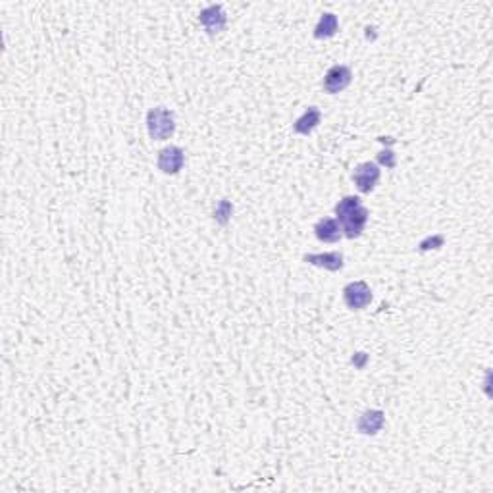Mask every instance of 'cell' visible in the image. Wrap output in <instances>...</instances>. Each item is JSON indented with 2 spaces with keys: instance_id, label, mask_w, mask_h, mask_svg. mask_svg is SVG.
<instances>
[{
  "instance_id": "cell-11",
  "label": "cell",
  "mask_w": 493,
  "mask_h": 493,
  "mask_svg": "<svg viewBox=\"0 0 493 493\" xmlns=\"http://www.w3.org/2000/svg\"><path fill=\"white\" fill-rule=\"evenodd\" d=\"M320 121H322V112L318 110L316 106H308L307 110H305V114L295 121L293 131L299 133V135H310L312 131L316 130Z\"/></svg>"
},
{
  "instance_id": "cell-7",
  "label": "cell",
  "mask_w": 493,
  "mask_h": 493,
  "mask_svg": "<svg viewBox=\"0 0 493 493\" xmlns=\"http://www.w3.org/2000/svg\"><path fill=\"white\" fill-rule=\"evenodd\" d=\"M303 261L318 268H324L330 272H339L343 268V254L339 251L334 252H316V254H305Z\"/></svg>"
},
{
  "instance_id": "cell-2",
  "label": "cell",
  "mask_w": 493,
  "mask_h": 493,
  "mask_svg": "<svg viewBox=\"0 0 493 493\" xmlns=\"http://www.w3.org/2000/svg\"><path fill=\"white\" fill-rule=\"evenodd\" d=\"M147 130L152 139L157 141H166L174 135L176 131V118H174V112L157 106V108H150L147 114Z\"/></svg>"
},
{
  "instance_id": "cell-1",
  "label": "cell",
  "mask_w": 493,
  "mask_h": 493,
  "mask_svg": "<svg viewBox=\"0 0 493 493\" xmlns=\"http://www.w3.org/2000/svg\"><path fill=\"white\" fill-rule=\"evenodd\" d=\"M335 220L341 225V232L345 237L349 239H356L361 237L368 223L370 212L368 208L363 205V201L359 197H343L337 205H335Z\"/></svg>"
},
{
  "instance_id": "cell-6",
  "label": "cell",
  "mask_w": 493,
  "mask_h": 493,
  "mask_svg": "<svg viewBox=\"0 0 493 493\" xmlns=\"http://www.w3.org/2000/svg\"><path fill=\"white\" fill-rule=\"evenodd\" d=\"M183 164H185V152L181 147L170 145L159 152V168L168 176L177 174L183 168Z\"/></svg>"
},
{
  "instance_id": "cell-3",
  "label": "cell",
  "mask_w": 493,
  "mask_h": 493,
  "mask_svg": "<svg viewBox=\"0 0 493 493\" xmlns=\"http://www.w3.org/2000/svg\"><path fill=\"white\" fill-rule=\"evenodd\" d=\"M343 301L351 310H364L372 303V289L366 281H353L343 289Z\"/></svg>"
},
{
  "instance_id": "cell-10",
  "label": "cell",
  "mask_w": 493,
  "mask_h": 493,
  "mask_svg": "<svg viewBox=\"0 0 493 493\" xmlns=\"http://www.w3.org/2000/svg\"><path fill=\"white\" fill-rule=\"evenodd\" d=\"M314 233L322 243H337L343 237L341 225L335 218H322L314 225Z\"/></svg>"
},
{
  "instance_id": "cell-4",
  "label": "cell",
  "mask_w": 493,
  "mask_h": 493,
  "mask_svg": "<svg viewBox=\"0 0 493 493\" xmlns=\"http://www.w3.org/2000/svg\"><path fill=\"white\" fill-rule=\"evenodd\" d=\"M380 176H382V170H380L378 164L363 162V164H359V166L354 168L353 181L361 193H372L376 185H378V181H380Z\"/></svg>"
},
{
  "instance_id": "cell-9",
  "label": "cell",
  "mask_w": 493,
  "mask_h": 493,
  "mask_svg": "<svg viewBox=\"0 0 493 493\" xmlns=\"http://www.w3.org/2000/svg\"><path fill=\"white\" fill-rule=\"evenodd\" d=\"M199 21H201V26H203L210 35H216V33L223 31L228 18H225V14H223L222 6H208V8L201 12Z\"/></svg>"
},
{
  "instance_id": "cell-12",
  "label": "cell",
  "mask_w": 493,
  "mask_h": 493,
  "mask_svg": "<svg viewBox=\"0 0 493 493\" xmlns=\"http://www.w3.org/2000/svg\"><path fill=\"white\" fill-rule=\"evenodd\" d=\"M337 29H339V19H337V16L335 14H332V12H326V14H322V18L318 19L316 28H314V37L316 39H330L334 37L335 33H337Z\"/></svg>"
},
{
  "instance_id": "cell-13",
  "label": "cell",
  "mask_w": 493,
  "mask_h": 493,
  "mask_svg": "<svg viewBox=\"0 0 493 493\" xmlns=\"http://www.w3.org/2000/svg\"><path fill=\"white\" fill-rule=\"evenodd\" d=\"M233 212V206L230 201H220L218 205H216V210H214V218L218 220L220 223H228V220H230V216H232Z\"/></svg>"
},
{
  "instance_id": "cell-14",
  "label": "cell",
  "mask_w": 493,
  "mask_h": 493,
  "mask_svg": "<svg viewBox=\"0 0 493 493\" xmlns=\"http://www.w3.org/2000/svg\"><path fill=\"white\" fill-rule=\"evenodd\" d=\"M428 245H432L430 249H438V247L443 245V237H441V235H436V237H430V239H426V241H422L420 243V251H426Z\"/></svg>"
},
{
  "instance_id": "cell-5",
  "label": "cell",
  "mask_w": 493,
  "mask_h": 493,
  "mask_svg": "<svg viewBox=\"0 0 493 493\" xmlns=\"http://www.w3.org/2000/svg\"><path fill=\"white\" fill-rule=\"evenodd\" d=\"M353 81V74L347 66L335 64L332 66L330 70L326 72V77H324V91L330 94H337L345 91L349 85Z\"/></svg>"
},
{
  "instance_id": "cell-15",
  "label": "cell",
  "mask_w": 493,
  "mask_h": 493,
  "mask_svg": "<svg viewBox=\"0 0 493 493\" xmlns=\"http://www.w3.org/2000/svg\"><path fill=\"white\" fill-rule=\"evenodd\" d=\"M378 160H380L382 164H385V168L395 166V154H393L391 150H383V152H380V157H378Z\"/></svg>"
},
{
  "instance_id": "cell-8",
  "label": "cell",
  "mask_w": 493,
  "mask_h": 493,
  "mask_svg": "<svg viewBox=\"0 0 493 493\" xmlns=\"http://www.w3.org/2000/svg\"><path fill=\"white\" fill-rule=\"evenodd\" d=\"M383 424H385L383 410L370 409L364 410L363 414H361V419L356 422V430H359L361 434H364V436H376V434L383 428Z\"/></svg>"
}]
</instances>
